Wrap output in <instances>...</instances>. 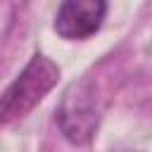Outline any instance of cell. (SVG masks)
I'll use <instances>...</instances> for the list:
<instances>
[{"label": "cell", "instance_id": "obj_1", "mask_svg": "<svg viewBox=\"0 0 152 152\" xmlns=\"http://www.w3.org/2000/svg\"><path fill=\"white\" fill-rule=\"evenodd\" d=\"M57 78L59 66L45 55H33L31 62L24 66V71L0 95V126L24 119L55 88Z\"/></svg>", "mask_w": 152, "mask_h": 152}, {"label": "cell", "instance_id": "obj_2", "mask_svg": "<svg viewBox=\"0 0 152 152\" xmlns=\"http://www.w3.org/2000/svg\"><path fill=\"white\" fill-rule=\"evenodd\" d=\"M102 119V102L90 78L71 83L57 107V124L62 135L71 145H86L93 140Z\"/></svg>", "mask_w": 152, "mask_h": 152}, {"label": "cell", "instance_id": "obj_3", "mask_svg": "<svg viewBox=\"0 0 152 152\" xmlns=\"http://www.w3.org/2000/svg\"><path fill=\"white\" fill-rule=\"evenodd\" d=\"M107 17V0H62L55 14V33L64 40H88Z\"/></svg>", "mask_w": 152, "mask_h": 152}]
</instances>
